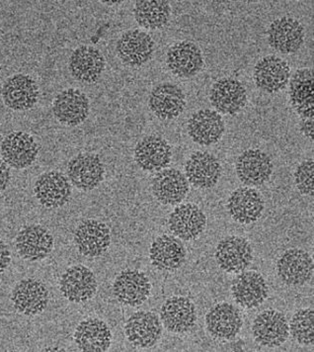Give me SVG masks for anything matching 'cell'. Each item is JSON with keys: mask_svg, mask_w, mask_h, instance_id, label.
Returning a JSON list of instances; mask_svg holds the SVG:
<instances>
[{"mask_svg": "<svg viewBox=\"0 0 314 352\" xmlns=\"http://www.w3.org/2000/svg\"><path fill=\"white\" fill-rule=\"evenodd\" d=\"M290 99L293 109L300 117V132L313 142L314 91L313 72L298 69L290 81Z\"/></svg>", "mask_w": 314, "mask_h": 352, "instance_id": "1", "label": "cell"}, {"mask_svg": "<svg viewBox=\"0 0 314 352\" xmlns=\"http://www.w3.org/2000/svg\"><path fill=\"white\" fill-rule=\"evenodd\" d=\"M67 173L74 187L79 190L91 191L102 184L105 166L98 155L82 153L69 160Z\"/></svg>", "mask_w": 314, "mask_h": 352, "instance_id": "2", "label": "cell"}, {"mask_svg": "<svg viewBox=\"0 0 314 352\" xmlns=\"http://www.w3.org/2000/svg\"><path fill=\"white\" fill-rule=\"evenodd\" d=\"M96 277L91 270L83 265L67 268L60 280L63 296L71 303L82 304L89 301L97 291Z\"/></svg>", "mask_w": 314, "mask_h": 352, "instance_id": "3", "label": "cell"}, {"mask_svg": "<svg viewBox=\"0 0 314 352\" xmlns=\"http://www.w3.org/2000/svg\"><path fill=\"white\" fill-rule=\"evenodd\" d=\"M34 193L42 206L49 209L65 206L71 196V184L60 171H47L36 180Z\"/></svg>", "mask_w": 314, "mask_h": 352, "instance_id": "4", "label": "cell"}, {"mask_svg": "<svg viewBox=\"0 0 314 352\" xmlns=\"http://www.w3.org/2000/svg\"><path fill=\"white\" fill-rule=\"evenodd\" d=\"M11 302L17 312L33 317L46 310L49 304V291L46 285L37 279H22L13 288Z\"/></svg>", "mask_w": 314, "mask_h": 352, "instance_id": "5", "label": "cell"}, {"mask_svg": "<svg viewBox=\"0 0 314 352\" xmlns=\"http://www.w3.org/2000/svg\"><path fill=\"white\" fill-rule=\"evenodd\" d=\"M252 335L255 342L262 346H280L290 335L288 320L279 311H264L253 322Z\"/></svg>", "mask_w": 314, "mask_h": 352, "instance_id": "6", "label": "cell"}, {"mask_svg": "<svg viewBox=\"0 0 314 352\" xmlns=\"http://www.w3.org/2000/svg\"><path fill=\"white\" fill-rule=\"evenodd\" d=\"M4 104L14 111L31 109L39 99L37 82L24 74H17L6 80L1 89Z\"/></svg>", "mask_w": 314, "mask_h": 352, "instance_id": "7", "label": "cell"}, {"mask_svg": "<svg viewBox=\"0 0 314 352\" xmlns=\"http://www.w3.org/2000/svg\"><path fill=\"white\" fill-rule=\"evenodd\" d=\"M15 247L22 258L36 263L46 258L53 252L54 236L43 226H27L18 232Z\"/></svg>", "mask_w": 314, "mask_h": 352, "instance_id": "8", "label": "cell"}, {"mask_svg": "<svg viewBox=\"0 0 314 352\" xmlns=\"http://www.w3.org/2000/svg\"><path fill=\"white\" fill-rule=\"evenodd\" d=\"M89 111V99L78 88L63 90L53 102V113L56 120L71 127L80 125L87 120Z\"/></svg>", "mask_w": 314, "mask_h": 352, "instance_id": "9", "label": "cell"}, {"mask_svg": "<svg viewBox=\"0 0 314 352\" xmlns=\"http://www.w3.org/2000/svg\"><path fill=\"white\" fill-rule=\"evenodd\" d=\"M151 284L144 272L126 270L120 273L113 284V293L120 303L137 307L150 297Z\"/></svg>", "mask_w": 314, "mask_h": 352, "instance_id": "10", "label": "cell"}, {"mask_svg": "<svg viewBox=\"0 0 314 352\" xmlns=\"http://www.w3.org/2000/svg\"><path fill=\"white\" fill-rule=\"evenodd\" d=\"M267 39L271 48L284 55L297 53L304 42V26L293 17H281L269 26Z\"/></svg>", "mask_w": 314, "mask_h": 352, "instance_id": "11", "label": "cell"}, {"mask_svg": "<svg viewBox=\"0 0 314 352\" xmlns=\"http://www.w3.org/2000/svg\"><path fill=\"white\" fill-rule=\"evenodd\" d=\"M125 333L126 340L135 347L150 349L161 338V320L155 313L139 311L126 320Z\"/></svg>", "mask_w": 314, "mask_h": 352, "instance_id": "12", "label": "cell"}, {"mask_svg": "<svg viewBox=\"0 0 314 352\" xmlns=\"http://www.w3.org/2000/svg\"><path fill=\"white\" fill-rule=\"evenodd\" d=\"M1 155L10 168L25 169L37 159L39 146L31 135L24 132H13L2 141Z\"/></svg>", "mask_w": 314, "mask_h": 352, "instance_id": "13", "label": "cell"}, {"mask_svg": "<svg viewBox=\"0 0 314 352\" xmlns=\"http://www.w3.org/2000/svg\"><path fill=\"white\" fill-rule=\"evenodd\" d=\"M218 266L227 273L244 272L253 261V248L246 239L230 236L223 239L216 250Z\"/></svg>", "mask_w": 314, "mask_h": 352, "instance_id": "14", "label": "cell"}, {"mask_svg": "<svg viewBox=\"0 0 314 352\" xmlns=\"http://www.w3.org/2000/svg\"><path fill=\"white\" fill-rule=\"evenodd\" d=\"M277 273L287 285H304L313 274V257L306 250L291 248L278 261Z\"/></svg>", "mask_w": 314, "mask_h": 352, "instance_id": "15", "label": "cell"}, {"mask_svg": "<svg viewBox=\"0 0 314 352\" xmlns=\"http://www.w3.org/2000/svg\"><path fill=\"white\" fill-rule=\"evenodd\" d=\"M74 239L78 252L87 257L102 256L111 245L109 228L96 220L81 222L74 232Z\"/></svg>", "mask_w": 314, "mask_h": 352, "instance_id": "16", "label": "cell"}, {"mask_svg": "<svg viewBox=\"0 0 314 352\" xmlns=\"http://www.w3.org/2000/svg\"><path fill=\"white\" fill-rule=\"evenodd\" d=\"M168 69L178 78L195 76L204 67L202 51L190 41H178L169 48L166 55Z\"/></svg>", "mask_w": 314, "mask_h": 352, "instance_id": "17", "label": "cell"}, {"mask_svg": "<svg viewBox=\"0 0 314 352\" xmlns=\"http://www.w3.org/2000/svg\"><path fill=\"white\" fill-rule=\"evenodd\" d=\"M253 78L260 90L266 94H276L281 91L290 81V65L279 56H267L255 65Z\"/></svg>", "mask_w": 314, "mask_h": 352, "instance_id": "18", "label": "cell"}, {"mask_svg": "<svg viewBox=\"0 0 314 352\" xmlns=\"http://www.w3.org/2000/svg\"><path fill=\"white\" fill-rule=\"evenodd\" d=\"M237 176L248 186H259L270 179L274 164L267 153L261 150H248L236 160Z\"/></svg>", "mask_w": 314, "mask_h": 352, "instance_id": "19", "label": "cell"}, {"mask_svg": "<svg viewBox=\"0 0 314 352\" xmlns=\"http://www.w3.org/2000/svg\"><path fill=\"white\" fill-rule=\"evenodd\" d=\"M120 60L128 67H142L150 60L155 42L148 33L141 30L126 31L117 42Z\"/></svg>", "mask_w": 314, "mask_h": 352, "instance_id": "20", "label": "cell"}, {"mask_svg": "<svg viewBox=\"0 0 314 352\" xmlns=\"http://www.w3.org/2000/svg\"><path fill=\"white\" fill-rule=\"evenodd\" d=\"M160 320L171 333H188L197 322L195 305L186 297L168 298L160 310Z\"/></svg>", "mask_w": 314, "mask_h": 352, "instance_id": "21", "label": "cell"}, {"mask_svg": "<svg viewBox=\"0 0 314 352\" xmlns=\"http://www.w3.org/2000/svg\"><path fill=\"white\" fill-rule=\"evenodd\" d=\"M148 106L161 120H172L184 111L186 96L179 87L170 82L160 83L150 94Z\"/></svg>", "mask_w": 314, "mask_h": 352, "instance_id": "22", "label": "cell"}, {"mask_svg": "<svg viewBox=\"0 0 314 352\" xmlns=\"http://www.w3.org/2000/svg\"><path fill=\"white\" fill-rule=\"evenodd\" d=\"M264 209L265 202L261 194L249 187L237 188L228 198V213L239 224L250 225L256 222Z\"/></svg>", "mask_w": 314, "mask_h": 352, "instance_id": "23", "label": "cell"}, {"mask_svg": "<svg viewBox=\"0 0 314 352\" xmlns=\"http://www.w3.org/2000/svg\"><path fill=\"white\" fill-rule=\"evenodd\" d=\"M220 160L207 152H195L185 164V173L190 184L200 189L216 186L221 176Z\"/></svg>", "mask_w": 314, "mask_h": 352, "instance_id": "24", "label": "cell"}, {"mask_svg": "<svg viewBox=\"0 0 314 352\" xmlns=\"http://www.w3.org/2000/svg\"><path fill=\"white\" fill-rule=\"evenodd\" d=\"M135 160L144 171L155 173L165 169L172 159L171 146L159 136H146L135 148Z\"/></svg>", "mask_w": 314, "mask_h": 352, "instance_id": "25", "label": "cell"}, {"mask_svg": "<svg viewBox=\"0 0 314 352\" xmlns=\"http://www.w3.org/2000/svg\"><path fill=\"white\" fill-rule=\"evenodd\" d=\"M205 327L210 335L216 340H228L236 338L243 328V318L234 305L223 302L210 309L205 315Z\"/></svg>", "mask_w": 314, "mask_h": 352, "instance_id": "26", "label": "cell"}, {"mask_svg": "<svg viewBox=\"0 0 314 352\" xmlns=\"http://www.w3.org/2000/svg\"><path fill=\"white\" fill-rule=\"evenodd\" d=\"M105 65L102 53L93 47H78L69 56V72L74 80L80 82H96L102 76Z\"/></svg>", "mask_w": 314, "mask_h": 352, "instance_id": "27", "label": "cell"}, {"mask_svg": "<svg viewBox=\"0 0 314 352\" xmlns=\"http://www.w3.org/2000/svg\"><path fill=\"white\" fill-rule=\"evenodd\" d=\"M168 226L180 240L193 241L205 231L207 218L197 205L187 203L174 209L169 216Z\"/></svg>", "mask_w": 314, "mask_h": 352, "instance_id": "28", "label": "cell"}, {"mask_svg": "<svg viewBox=\"0 0 314 352\" xmlns=\"http://www.w3.org/2000/svg\"><path fill=\"white\" fill-rule=\"evenodd\" d=\"M232 293L243 308L254 309L264 303L269 295L267 282L260 273L243 272L232 282Z\"/></svg>", "mask_w": 314, "mask_h": 352, "instance_id": "29", "label": "cell"}, {"mask_svg": "<svg viewBox=\"0 0 314 352\" xmlns=\"http://www.w3.org/2000/svg\"><path fill=\"white\" fill-rule=\"evenodd\" d=\"M153 195L164 205H177L186 198L189 182L186 176L176 168H165L151 182Z\"/></svg>", "mask_w": 314, "mask_h": 352, "instance_id": "30", "label": "cell"}, {"mask_svg": "<svg viewBox=\"0 0 314 352\" xmlns=\"http://www.w3.org/2000/svg\"><path fill=\"white\" fill-rule=\"evenodd\" d=\"M210 98L216 112L234 116L245 107L247 92L240 81L221 78L212 85Z\"/></svg>", "mask_w": 314, "mask_h": 352, "instance_id": "31", "label": "cell"}, {"mask_svg": "<svg viewBox=\"0 0 314 352\" xmlns=\"http://www.w3.org/2000/svg\"><path fill=\"white\" fill-rule=\"evenodd\" d=\"M187 129L190 138L196 144L212 146L223 138L225 126L220 113L202 109L192 115Z\"/></svg>", "mask_w": 314, "mask_h": 352, "instance_id": "32", "label": "cell"}, {"mask_svg": "<svg viewBox=\"0 0 314 352\" xmlns=\"http://www.w3.org/2000/svg\"><path fill=\"white\" fill-rule=\"evenodd\" d=\"M150 258L153 265L160 272H174L186 261V250L177 239L164 234L151 243Z\"/></svg>", "mask_w": 314, "mask_h": 352, "instance_id": "33", "label": "cell"}, {"mask_svg": "<svg viewBox=\"0 0 314 352\" xmlns=\"http://www.w3.org/2000/svg\"><path fill=\"white\" fill-rule=\"evenodd\" d=\"M74 342L81 351H107L112 342V333L103 320L91 318L78 324L74 333Z\"/></svg>", "mask_w": 314, "mask_h": 352, "instance_id": "34", "label": "cell"}, {"mask_svg": "<svg viewBox=\"0 0 314 352\" xmlns=\"http://www.w3.org/2000/svg\"><path fill=\"white\" fill-rule=\"evenodd\" d=\"M135 21L150 30L164 28L171 16V6L165 0H139L134 8Z\"/></svg>", "mask_w": 314, "mask_h": 352, "instance_id": "35", "label": "cell"}, {"mask_svg": "<svg viewBox=\"0 0 314 352\" xmlns=\"http://www.w3.org/2000/svg\"><path fill=\"white\" fill-rule=\"evenodd\" d=\"M290 333L300 344L314 342V312L313 309H302L293 315L290 324Z\"/></svg>", "mask_w": 314, "mask_h": 352, "instance_id": "36", "label": "cell"}, {"mask_svg": "<svg viewBox=\"0 0 314 352\" xmlns=\"http://www.w3.org/2000/svg\"><path fill=\"white\" fill-rule=\"evenodd\" d=\"M314 162L313 159L304 160L300 162L295 171V182L298 189L304 195H314Z\"/></svg>", "mask_w": 314, "mask_h": 352, "instance_id": "37", "label": "cell"}, {"mask_svg": "<svg viewBox=\"0 0 314 352\" xmlns=\"http://www.w3.org/2000/svg\"><path fill=\"white\" fill-rule=\"evenodd\" d=\"M10 261V250H9L8 245L3 241L0 240V273L8 270Z\"/></svg>", "mask_w": 314, "mask_h": 352, "instance_id": "38", "label": "cell"}, {"mask_svg": "<svg viewBox=\"0 0 314 352\" xmlns=\"http://www.w3.org/2000/svg\"><path fill=\"white\" fill-rule=\"evenodd\" d=\"M10 178V169L3 160H0V193L8 188Z\"/></svg>", "mask_w": 314, "mask_h": 352, "instance_id": "39", "label": "cell"}, {"mask_svg": "<svg viewBox=\"0 0 314 352\" xmlns=\"http://www.w3.org/2000/svg\"><path fill=\"white\" fill-rule=\"evenodd\" d=\"M43 351H65V349H58V347H51V349H45Z\"/></svg>", "mask_w": 314, "mask_h": 352, "instance_id": "40", "label": "cell"}]
</instances>
